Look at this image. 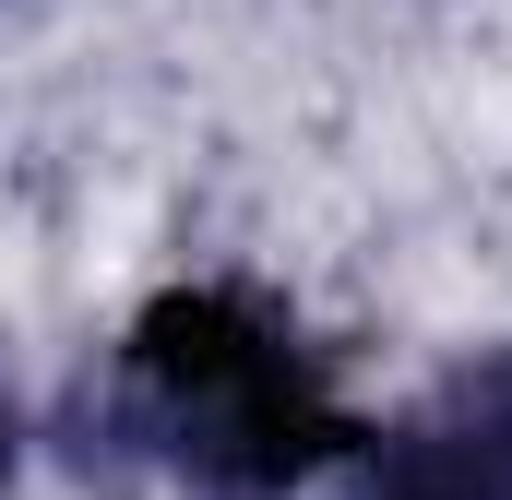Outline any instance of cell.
I'll return each instance as SVG.
<instances>
[{"mask_svg": "<svg viewBox=\"0 0 512 500\" xmlns=\"http://www.w3.org/2000/svg\"><path fill=\"white\" fill-rule=\"evenodd\" d=\"M0 12H12V0H0Z\"/></svg>", "mask_w": 512, "mask_h": 500, "instance_id": "obj_4", "label": "cell"}, {"mask_svg": "<svg viewBox=\"0 0 512 500\" xmlns=\"http://www.w3.org/2000/svg\"><path fill=\"white\" fill-rule=\"evenodd\" d=\"M12 477H24V405L0 393V500H12Z\"/></svg>", "mask_w": 512, "mask_h": 500, "instance_id": "obj_3", "label": "cell"}, {"mask_svg": "<svg viewBox=\"0 0 512 500\" xmlns=\"http://www.w3.org/2000/svg\"><path fill=\"white\" fill-rule=\"evenodd\" d=\"M346 500H512V334L453 358L405 417H370Z\"/></svg>", "mask_w": 512, "mask_h": 500, "instance_id": "obj_2", "label": "cell"}, {"mask_svg": "<svg viewBox=\"0 0 512 500\" xmlns=\"http://www.w3.org/2000/svg\"><path fill=\"white\" fill-rule=\"evenodd\" d=\"M72 441L167 500H310L370 441L334 346L262 274H179L96 358Z\"/></svg>", "mask_w": 512, "mask_h": 500, "instance_id": "obj_1", "label": "cell"}]
</instances>
